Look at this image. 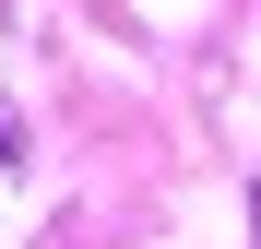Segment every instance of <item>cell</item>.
Here are the masks:
<instances>
[{"mask_svg":"<svg viewBox=\"0 0 261 249\" xmlns=\"http://www.w3.org/2000/svg\"><path fill=\"white\" fill-rule=\"evenodd\" d=\"M0 166H24V131H12V107H0Z\"/></svg>","mask_w":261,"mask_h":249,"instance_id":"1","label":"cell"},{"mask_svg":"<svg viewBox=\"0 0 261 249\" xmlns=\"http://www.w3.org/2000/svg\"><path fill=\"white\" fill-rule=\"evenodd\" d=\"M249 226H261V178H249Z\"/></svg>","mask_w":261,"mask_h":249,"instance_id":"2","label":"cell"}]
</instances>
